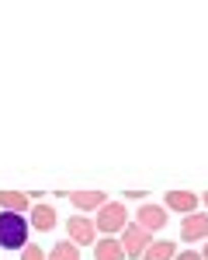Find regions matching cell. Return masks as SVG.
<instances>
[{
	"mask_svg": "<svg viewBox=\"0 0 208 260\" xmlns=\"http://www.w3.org/2000/svg\"><path fill=\"white\" fill-rule=\"evenodd\" d=\"M0 246L4 250H24L28 246V219L14 212H0Z\"/></svg>",
	"mask_w": 208,
	"mask_h": 260,
	"instance_id": "6da1fadb",
	"label": "cell"
},
{
	"mask_svg": "<svg viewBox=\"0 0 208 260\" xmlns=\"http://www.w3.org/2000/svg\"><path fill=\"white\" fill-rule=\"evenodd\" d=\"M94 225H97V233H104V236H111V233L125 229V225H128V212H125V205H122V201H108L101 212H97Z\"/></svg>",
	"mask_w": 208,
	"mask_h": 260,
	"instance_id": "7a4b0ae2",
	"label": "cell"
},
{
	"mask_svg": "<svg viewBox=\"0 0 208 260\" xmlns=\"http://www.w3.org/2000/svg\"><path fill=\"white\" fill-rule=\"evenodd\" d=\"M66 240L77 243V246H87V243L97 240V225L90 215H73V219L66 222Z\"/></svg>",
	"mask_w": 208,
	"mask_h": 260,
	"instance_id": "3957f363",
	"label": "cell"
},
{
	"mask_svg": "<svg viewBox=\"0 0 208 260\" xmlns=\"http://www.w3.org/2000/svg\"><path fill=\"white\" fill-rule=\"evenodd\" d=\"M149 233L146 229H139L135 222L132 225H125V240H122V246H125V257L128 260H143V253H146V246H149Z\"/></svg>",
	"mask_w": 208,
	"mask_h": 260,
	"instance_id": "277c9868",
	"label": "cell"
},
{
	"mask_svg": "<svg viewBox=\"0 0 208 260\" xmlns=\"http://www.w3.org/2000/svg\"><path fill=\"white\" fill-rule=\"evenodd\" d=\"M135 225L146 229V233L163 229V225H166V208H163V205H143V208L135 212Z\"/></svg>",
	"mask_w": 208,
	"mask_h": 260,
	"instance_id": "5b68a950",
	"label": "cell"
},
{
	"mask_svg": "<svg viewBox=\"0 0 208 260\" xmlns=\"http://www.w3.org/2000/svg\"><path fill=\"white\" fill-rule=\"evenodd\" d=\"M66 198L73 201L80 212H101L104 205H108V194H104L101 187H94V191H70Z\"/></svg>",
	"mask_w": 208,
	"mask_h": 260,
	"instance_id": "8992f818",
	"label": "cell"
},
{
	"mask_svg": "<svg viewBox=\"0 0 208 260\" xmlns=\"http://www.w3.org/2000/svg\"><path fill=\"white\" fill-rule=\"evenodd\" d=\"M181 236L184 243H198V240H208V215H184V225H181Z\"/></svg>",
	"mask_w": 208,
	"mask_h": 260,
	"instance_id": "52a82bcc",
	"label": "cell"
},
{
	"mask_svg": "<svg viewBox=\"0 0 208 260\" xmlns=\"http://www.w3.org/2000/svg\"><path fill=\"white\" fill-rule=\"evenodd\" d=\"M166 208L181 212V215H194L198 212V194L194 191H170L166 194Z\"/></svg>",
	"mask_w": 208,
	"mask_h": 260,
	"instance_id": "ba28073f",
	"label": "cell"
},
{
	"mask_svg": "<svg viewBox=\"0 0 208 260\" xmlns=\"http://www.w3.org/2000/svg\"><path fill=\"white\" fill-rule=\"evenodd\" d=\"M94 260H128V257H125L122 240H115V236H104V240L94 243Z\"/></svg>",
	"mask_w": 208,
	"mask_h": 260,
	"instance_id": "9c48e42d",
	"label": "cell"
},
{
	"mask_svg": "<svg viewBox=\"0 0 208 260\" xmlns=\"http://www.w3.org/2000/svg\"><path fill=\"white\" fill-rule=\"evenodd\" d=\"M28 225L39 229V233H52V229H56V212H52V205H35Z\"/></svg>",
	"mask_w": 208,
	"mask_h": 260,
	"instance_id": "30bf717a",
	"label": "cell"
},
{
	"mask_svg": "<svg viewBox=\"0 0 208 260\" xmlns=\"http://www.w3.org/2000/svg\"><path fill=\"white\" fill-rule=\"evenodd\" d=\"M31 208V198L21 194V191H0V212H14V215H24Z\"/></svg>",
	"mask_w": 208,
	"mask_h": 260,
	"instance_id": "8fae6325",
	"label": "cell"
},
{
	"mask_svg": "<svg viewBox=\"0 0 208 260\" xmlns=\"http://www.w3.org/2000/svg\"><path fill=\"white\" fill-rule=\"evenodd\" d=\"M174 257H177V243H174V240L149 243V246H146V253H143V260H174Z\"/></svg>",
	"mask_w": 208,
	"mask_h": 260,
	"instance_id": "7c38bea8",
	"label": "cell"
},
{
	"mask_svg": "<svg viewBox=\"0 0 208 260\" xmlns=\"http://www.w3.org/2000/svg\"><path fill=\"white\" fill-rule=\"evenodd\" d=\"M49 260H80V246L77 243H56L52 246V253H49Z\"/></svg>",
	"mask_w": 208,
	"mask_h": 260,
	"instance_id": "4fadbf2b",
	"label": "cell"
},
{
	"mask_svg": "<svg viewBox=\"0 0 208 260\" xmlns=\"http://www.w3.org/2000/svg\"><path fill=\"white\" fill-rule=\"evenodd\" d=\"M21 260H49V257L42 253V246H35V243H28V246L21 250Z\"/></svg>",
	"mask_w": 208,
	"mask_h": 260,
	"instance_id": "5bb4252c",
	"label": "cell"
},
{
	"mask_svg": "<svg viewBox=\"0 0 208 260\" xmlns=\"http://www.w3.org/2000/svg\"><path fill=\"white\" fill-rule=\"evenodd\" d=\"M174 260H201V253H194V250H181Z\"/></svg>",
	"mask_w": 208,
	"mask_h": 260,
	"instance_id": "9a60e30c",
	"label": "cell"
},
{
	"mask_svg": "<svg viewBox=\"0 0 208 260\" xmlns=\"http://www.w3.org/2000/svg\"><path fill=\"white\" fill-rule=\"evenodd\" d=\"M201 260H208V243H205V250H201Z\"/></svg>",
	"mask_w": 208,
	"mask_h": 260,
	"instance_id": "2e32d148",
	"label": "cell"
},
{
	"mask_svg": "<svg viewBox=\"0 0 208 260\" xmlns=\"http://www.w3.org/2000/svg\"><path fill=\"white\" fill-rule=\"evenodd\" d=\"M205 208H208V194H205Z\"/></svg>",
	"mask_w": 208,
	"mask_h": 260,
	"instance_id": "e0dca14e",
	"label": "cell"
}]
</instances>
